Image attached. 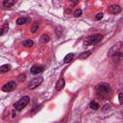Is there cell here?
Segmentation results:
<instances>
[{"mask_svg": "<svg viewBox=\"0 0 123 123\" xmlns=\"http://www.w3.org/2000/svg\"><path fill=\"white\" fill-rule=\"evenodd\" d=\"M103 39V36L101 34H93L89 37H88L84 42L85 46H88V45H92V44H96L98 43L101 40Z\"/></svg>", "mask_w": 123, "mask_h": 123, "instance_id": "obj_1", "label": "cell"}, {"mask_svg": "<svg viewBox=\"0 0 123 123\" xmlns=\"http://www.w3.org/2000/svg\"><path fill=\"white\" fill-rule=\"evenodd\" d=\"M111 87L109 84H107V83H100L96 86V91L98 92L99 94H102V95H107V94H109L110 92H111Z\"/></svg>", "mask_w": 123, "mask_h": 123, "instance_id": "obj_2", "label": "cell"}, {"mask_svg": "<svg viewBox=\"0 0 123 123\" xmlns=\"http://www.w3.org/2000/svg\"><path fill=\"white\" fill-rule=\"evenodd\" d=\"M30 102V98L29 96H24L23 98H21L20 100H18L17 103L14 104V108L17 111H22L24 108L29 104Z\"/></svg>", "mask_w": 123, "mask_h": 123, "instance_id": "obj_3", "label": "cell"}, {"mask_svg": "<svg viewBox=\"0 0 123 123\" xmlns=\"http://www.w3.org/2000/svg\"><path fill=\"white\" fill-rule=\"evenodd\" d=\"M42 81H43V78H42V77H36V78H34L32 81L30 82L28 88H29L30 89H34V88H38V87L42 83Z\"/></svg>", "mask_w": 123, "mask_h": 123, "instance_id": "obj_4", "label": "cell"}, {"mask_svg": "<svg viewBox=\"0 0 123 123\" xmlns=\"http://www.w3.org/2000/svg\"><path fill=\"white\" fill-rule=\"evenodd\" d=\"M17 85L13 81H11V82H8L7 84H5L3 87H2V90L5 91V92H8V91H12L15 88Z\"/></svg>", "mask_w": 123, "mask_h": 123, "instance_id": "obj_5", "label": "cell"}, {"mask_svg": "<svg viewBox=\"0 0 123 123\" xmlns=\"http://www.w3.org/2000/svg\"><path fill=\"white\" fill-rule=\"evenodd\" d=\"M121 45H123V43L121 42V41H118V42H116L113 47L111 48V50H110V52H109V54H108V56H113L115 52H117L118 50H119V48L121 47Z\"/></svg>", "mask_w": 123, "mask_h": 123, "instance_id": "obj_6", "label": "cell"}, {"mask_svg": "<svg viewBox=\"0 0 123 123\" xmlns=\"http://www.w3.org/2000/svg\"><path fill=\"white\" fill-rule=\"evenodd\" d=\"M107 12L109 13H112V14H115V13H118L121 12V8L118 5H113V6L108 8Z\"/></svg>", "mask_w": 123, "mask_h": 123, "instance_id": "obj_7", "label": "cell"}, {"mask_svg": "<svg viewBox=\"0 0 123 123\" xmlns=\"http://www.w3.org/2000/svg\"><path fill=\"white\" fill-rule=\"evenodd\" d=\"M43 71V66H39V65H36V66H33L31 67V73L36 75V74H39L40 72Z\"/></svg>", "mask_w": 123, "mask_h": 123, "instance_id": "obj_8", "label": "cell"}, {"mask_svg": "<svg viewBox=\"0 0 123 123\" xmlns=\"http://www.w3.org/2000/svg\"><path fill=\"white\" fill-rule=\"evenodd\" d=\"M64 87H65V79L61 78L58 80V82L56 84V90H61Z\"/></svg>", "mask_w": 123, "mask_h": 123, "instance_id": "obj_9", "label": "cell"}, {"mask_svg": "<svg viewBox=\"0 0 123 123\" xmlns=\"http://www.w3.org/2000/svg\"><path fill=\"white\" fill-rule=\"evenodd\" d=\"M15 2H17V0H4V1H3V5H4V7L9 8V7L13 6L15 4Z\"/></svg>", "mask_w": 123, "mask_h": 123, "instance_id": "obj_10", "label": "cell"}, {"mask_svg": "<svg viewBox=\"0 0 123 123\" xmlns=\"http://www.w3.org/2000/svg\"><path fill=\"white\" fill-rule=\"evenodd\" d=\"M90 53H91V50H88V51H86V52H83V53H81V54L78 56V59H80V60L87 59V58L90 55Z\"/></svg>", "mask_w": 123, "mask_h": 123, "instance_id": "obj_11", "label": "cell"}, {"mask_svg": "<svg viewBox=\"0 0 123 123\" xmlns=\"http://www.w3.org/2000/svg\"><path fill=\"white\" fill-rule=\"evenodd\" d=\"M38 29H39V22L38 21H35L32 25H31V29H30V31H31V33H36L37 31H38Z\"/></svg>", "mask_w": 123, "mask_h": 123, "instance_id": "obj_12", "label": "cell"}, {"mask_svg": "<svg viewBox=\"0 0 123 123\" xmlns=\"http://www.w3.org/2000/svg\"><path fill=\"white\" fill-rule=\"evenodd\" d=\"M49 40H50V37H49L48 35H46V34L42 35V36L40 37V41L41 43H46V42H48Z\"/></svg>", "mask_w": 123, "mask_h": 123, "instance_id": "obj_13", "label": "cell"}, {"mask_svg": "<svg viewBox=\"0 0 123 123\" xmlns=\"http://www.w3.org/2000/svg\"><path fill=\"white\" fill-rule=\"evenodd\" d=\"M29 21H30V18H18V20H17V24H18V25H23V24H25V23H27V22H29Z\"/></svg>", "mask_w": 123, "mask_h": 123, "instance_id": "obj_14", "label": "cell"}, {"mask_svg": "<svg viewBox=\"0 0 123 123\" xmlns=\"http://www.w3.org/2000/svg\"><path fill=\"white\" fill-rule=\"evenodd\" d=\"M73 57H74L73 53H69V54H67V55L65 57V59H64V62H65L66 64H68L69 62H71V61H72Z\"/></svg>", "mask_w": 123, "mask_h": 123, "instance_id": "obj_15", "label": "cell"}, {"mask_svg": "<svg viewBox=\"0 0 123 123\" xmlns=\"http://www.w3.org/2000/svg\"><path fill=\"white\" fill-rule=\"evenodd\" d=\"M89 108H90L91 110L96 111V110L99 109V104H98L97 102H95V101H92V102L89 104Z\"/></svg>", "mask_w": 123, "mask_h": 123, "instance_id": "obj_16", "label": "cell"}, {"mask_svg": "<svg viewBox=\"0 0 123 123\" xmlns=\"http://www.w3.org/2000/svg\"><path fill=\"white\" fill-rule=\"evenodd\" d=\"M8 30H9V24H8V22H6V23L3 25L2 29H1V33H0V36H3Z\"/></svg>", "mask_w": 123, "mask_h": 123, "instance_id": "obj_17", "label": "cell"}, {"mask_svg": "<svg viewBox=\"0 0 123 123\" xmlns=\"http://www.w3.org/2000/svg\"><path fill=\"white\" fill-rule=\"evenodd\" d=\"M22 44H23V46H25V47H31V46H33L34 41L31 40H24Z\"/></svg>", "mask_w": 123, "mask_h": 123, "instance_id": "obj_18", "label": "cell"}, {"mask_svg": "<svg viewBox=\"0 0 123 123\" xmlns=\"http://www.w3.org/2000/svg\"><path fill=\"white\" fill-rule=\"evenodd\" d=\"M10 69H11V66H10L9 65H4V66H2L1 67H0V71H1L2 73L8 72Z\"/></svg>", "mask_w": 123, "mask_h": 123, "instance_id": "obj_19", "label": "cell"}, {"mask_svg": "<svg viewBox=\"0 0 123 123\" xmlns=\"http://www.w3.org/2000/svg\"><path fill=\"white\" fill-rule=\"evenodd\" d=\"M81 14H82V10L81 9H77L74 12V15H75V17H80Z\"/></svg>", "mask_w": 123, "mask_h": 123, "instance_id": "obj_20", "label": "cell"}, {"mask_svg": "<svg viewBox=\"0 0 123 123\" xmlns=\"http://www.w3.org/2000/svg\"><path fill=\"white\" fill-rule=\"evenodd\" d=\"M118 100H119L120 104H123V93L122 92H120V93L118 94Z\"/></svg>", "mask_w": 123, "mask_h": 123, "instance_id": "obj_21", "label": "cell"}, {"mask_svg": "<svg viewBox=\"0 0 123 123\" xmlns=\"http://www.w3.org/2000/svg\"><path fill=\"white\" fill-rule=\"evenodd\" d=\"M107 111H111V106L110 105H105L104 106V109H103V112H107Z\"/></svg>", "mask_w": 123, "mask_h": 123, "instance_id": "obj_22", "label": "cell"}, {"mask_svg": "<svg viewBox=\"0 0 123 123\" xmlns=\"http://www.w3.org/2000/svg\"><path fill=\"white\" fill-rule=\"evenodd\" d=\"M25 78H26L25 74H21V75H19V77H18V81H19V82H22V81L25 80Z\"/></svg>", "mask_w": 123, "mask_h": 123, "instance_id": "obj_23", "label": "cell"}, {"mask_svg": "<svg viewBox=\"0 0 123 123\" xmlns=\"http://www.w3.org/2000/svg\"><path fill=\"white\" fill-rule=\"evenodd\" d=\"M102 18H103V13H97V14H96L95 19H96V20H100Z\"/></svg>", "mask_w": 123, "mask_h": 123, "instance_id": "obj_24", "label": "cell"}, {"mask_svg": "<svg viewBox=\"0 0 123 123\" xmlns=\"http://www.w3.org/2000/svg\"><path fill=\"white\" fill-rule=\"evenodd\" d=\"M113 56H114V58H117V57H120V58H121V57H123V53H119V52H115V53H114V54Z\"/></svg>", "mask_w": 123, "mask_h": 123, "instance_id": "obj_25", "label": "cell"}, {"mask_svg": "<svg viewBox=\"0 0 123 123\" xmlns=\"http://www.w3.org/2000/svg\"><path fill=\"white\" fill-rule=\"evenodd\" d=\"M15 114H17V113H15V110H13V115H12V117H14Z\"/></svg>", "mask_w": 123, "mask_h": 123, "instance_id": "obj_26", "label": "cell"}]
</instances>
